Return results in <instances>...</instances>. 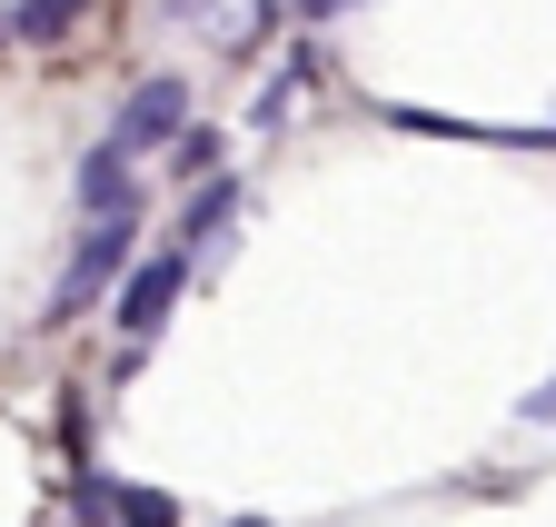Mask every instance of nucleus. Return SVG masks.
Masks as SVG:
<instances>
[{
    "label": "nucleus",
    "instance_id": "obj_1",
    "mask_svg": "<svg viewBox=\"0 0 556 527\" xmlns=\"http://www.w3.org/2000/svg\"><path fill=\"white\" fill-rule=\"evenodd\" d=\"M129 219H139V210H119V219H90V239L70 249V279H60L50 318H80V309L110 289V269H129Z\"/></svg>",
    "mask_w": 556,
    "mask_h": 527
},
{
    "label": "nucleus",
    "instance_id": "obj_2",
    "mask_svg": "<svg viewBox=\"0 0 556 527\" xmlns=\"http://www.w3.org/2000/svg\"><path fill=\"white\" fill-rule=\"evenodd\" d=\"M179 289H189V249L139 259V269H129V289H119V339H129V349H150V328L179 309Z\"/></svg>",
    "mask_w": 556,
    "mask_h": 527
},
{
    "label": "nucleus",
    "instance_id": "obj_3",
    "mask_svg": "<svg viewBox=\"0 0 556 527\" xmlns=\"http://www.w3.org/2000/svg\"><path fill=\"white\" fill-rule=\"evenodd\" d=\"M179 120H189V80H179V71H160V80H139V90L119 100V129H110V140L139 160V150L179 140Z\"/></svg>",
    "mask_w": 556,
    "mask_h": 527
},
{
    "label": "nucleus",
    "instance_id": "obj_4",
    "mask_svg": "<svg viewBox=\"0 0 556 527\" xmlns=\"http://www.w3.org/2000/svg\"><path fill=\"white\" fill-rule=\"evenodd\" d=\"M80 210H90V219H119V210H139V179H129V150H119V140L80 150Z\"/></svg>",
    "mask_w": 556,
    "mask_h": 527
},
{
    "label": "nucleus",
    "instance_id": "obj_5",
    "mask_svg": "<svg viewBox=\"0 0 556 527\" xmlns=\"http://www.w3.org/2000/svg\"><path fill=\"white\" fill-rule=\"evenodd\" d=\"M90 0H21V11H0V40H60V30H80Z\"/></svg>",
    "mask_w": 556,
    "mask_h": 527
},
{
    "label": "nucleus",
    "instance_id": "obj_6",
    "mask_svg": "<svg viewBox=\"0 0 556 527\" xmlns=\"http://www.w3.org/2000/svg\"><path fill=\"white\" fill-rule=\"evenodd\" d=\"M239 200H249L239 179H208L199 200H189V239H208V229H229V210H239Z\"/></svg>",
    "mask_w": 556,
    "mask_h": 527
},
{
    "label": "nucleus",
    "instance_id": "obj_7",
    "mask_svg": "<svg viewBox=\"0 0 556 527\" xmlns=\"http://www.w3.org/2000/svg\"><path fill=\"white\" fill-rule=\"evenodd\" d=\"M119 507H129V527H179V507H169V498H150V488H129Z\"/></svg>",
    "mask_w": 556,
    "mask_h": 527
},
{
    "label": "nucleus",
    "instance_id": "obj_8",
    "mask_svg": "<svg viewBox=\"0 0 556 527\" xmlns=\"http://www.w3.org/2000/svg\"><path fill=\"white\" fill-rule=\"evenodd\" d=\"M169 150H179V170H208V160H219V129H179Z\"/></svg>",
    "mask_w": 556,
    "mask_h": 527
},
{
    "label": "nucleus",
    "instance_id": "obj_9",
    "mask_svg": "<svg viewBox=\"0 0 556 527\" xmlns=\"http://www.w3.org/2000/svg\"><path fill=\"white\" fill-rule=\"evenodd\" d=\"M517 418H556V378H546V388H527V399H517Z\"/></svg>",
    "mask_w": 556,
    "mask_h": 527
},
{
    "label": "nucleus",
    "instance_id": "obj_10",
    "mask_svg": "<svg viewBox=\"0 0 556 527\" xmlns=\"http://www.w3.org/2000/svg\"><path fill=\"white\" fill-rule=\"evenodd\" d=\"M299 11H308V21H338V11H358V0H299Z\"/></svg>",
    "mask_w": 556,
    "mask_h": 527
}]
</instances>
